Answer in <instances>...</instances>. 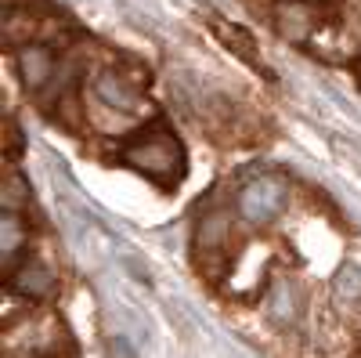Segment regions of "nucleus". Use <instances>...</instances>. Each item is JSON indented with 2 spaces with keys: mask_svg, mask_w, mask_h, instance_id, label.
Wrapping results in <instances>:
<instances>
[{
  "mask_svg": "<svg viewBox=\"0 0 361 358\" xmlns=\"http://www.w3.org/2000/svg\"><path fill=\"white\" fill-rule=\"evenodd\" d=\"M130 170L156 177L159 185H177L185 177V148L170 131H145L141 138H134L123 153H119Z\"/></svg>",
  "mask_w": 361,
  "mask_h": 358,
  "instance_id": "obj_1",
  "label": "nucleus"
},
{
  "mask_svg": "<svg viewBox=\"0 0 361 358\" xmlns=\"http://www.w3.org/2000/svg\"><path fill=\"white\" fill-rule=\"evenodd\" d=\"M286 199H289V189L282 177L264 174V177H253V181L243 185V192H238V214L250 225H271L282 214Z\"/></svg>",
  "mask_w": 361,
  "mask_h": 358,
  "instance_id": "obj_2",
  "label": "nucleus"
},
{
  "mask_svg": "<svg viewBox=\"0 0 361 358\" xmlns=\"http://www.w3.org/2000/svg\"><path fill=\"white\" fill-rule=\"evenodd\" d=\"M54 51L51 47H44V44H25V47H18V54H15V69H18V80L29 87V91H40V87H47L51 83V76H54Z\"/></svg>",
  "mask_w": 361,
  "mask_h": 358,
  "instance_id": "obj_3",
  "label": "nucleus"
},
{
  "mask_svg": "<svg viewBox=\"0 0 361 358\" xmlns=\"http://www.w3.org/2000/svg\"><path fill=\"white\" fill-rule=\"evenodd\" d=\"M94 98L112 105V109H119V112H137L141 109V91L116 69H102L94 76Z\"/></svg>",
  "mask_w": 361,
  "mask_h": 358,
  "instance_id": "obj_4",
  "label": "nucleus"
},
{
  "mask_svg": "<svg viewBox=\"0 0 361 358\" xmlns=\"http://www.w3.org/2000/svg\"><path fill=\"white\" fill-rule=\"evenodd\" d=\"M275 25H279L282 37L304 40L311 29H314V11L304 4V0H282L279 11H275Z\"/></svg>",
  "mask_w": 361,
  "mask_h": 358,
  "instance_id": "obj_5",
  "label": "nucleus"
},
{
  "mask_svg": "<svg viewBox=\"0 0 361 358\" xmlns=\"http://www.w3.org/2000/svg\"><path fill=\"white\" fill-rule=\"evenodd\" d=\"M11 290L22 293V297H47L54 290V275L51 268L40 264V261H25L18 272L11 275Z\"/></svg>",
  "mask_w": 361,
  "mask_h": 358,
  "instance_id": "obj_6",
  "label": "nucleus"
},
{
  "mask_svg": "<svg viewBox=\"0 0 361 358\" xmlns=\"http://www.w3.org/2000/svg\"><path fill=\"white\" fill-rule=\"evenodd\" d=\"M300 315V293L293 282H275L267 293V318L275 326H293Z\"/></svg>",
  "mask_w": 361,
  "mask_h": 358,
  "instance_id": "obj_7",
  "label": "nucleus"
},
{
  "mask_svg": "<svg viewBox=\"0 0 361 358\" xmlns=\"http://www.w3.org/2000/svg\"><path fill=\"white\" fill-rule=\"evenodd\" d=\"M217 33H221V40L243 58L246 66H253V69H264V62H260V51H257V44H253V37L246 33V29H238V25H228V22H221L217 25Z\"/></svg>",
  "mask_w": 361,
  "mask_h": 358,
  "instance_id": "obj_8",
  "label": "nucleus"
},
{
  "mask_svg": "<svg viewBox=\"0 0 361 358\" xmlns=\"http://www.w3.org/2000/svg\"><path fill=\"white\" fill-rule=\"evenodd\" d=\"M22 243H25V225L18 221L15 210H4V217H0V250H4V268L8 272H11V261H15Z\"/></svg>",
  "mask_w": 361,
  "mask_h": 358,
  "instance_id": "obj_9",
  "label": "nucleus"
},
{
  "mask_svg": "<svg viewBox=\"0 0 361 358\" xmlns=\"http://www.w3.org/2000/svg\"><path fill=\"white\" fill-rule=\"evenodd\" d=\"M25 199H29L25 181H22L15 170H8V174H4V189H0V203H4V210H22Z\"/></svg>",
  "mask_w": 361,
  "mask_h": 358,
  "instance_id": "obj_10",
  "label": "nucleus"
},
{
  "mask_svg": "<svg viewBox=\"0 0 361 358\" xmlns=\"http://www.w3.org/2000/svg\"><path fill=\"white\" fill-rule=\"evenodd\" d=\"M336 293L343 297V301H361V268L357 264H343L336 279H333Z\"/></svg>",
  "mask_w": 361,
  "mask_h": 358,
  "instance_id": "obj_11",
  "label": "nucleus"
},
{
  "mask_svg": "<svg viewBox=\"0 0 361 358\" xmlns=\"http://www.w3.org/2000/svg\"><path fill=\"white\" fill-rule=\"evenodd\" d=\"M199 246H217L221 239L228 235V217L224 214H206L202 221H199Z\"/></svg>",
  "mask_w": 361,
  "mask_h": 358,
  "instance_id": "obj_12",
  "label": "nucleus"
},
{
  "mask_svg": "<svg viewBox=\"0 0 361 358\" xmlns=\"http://www.w3.org/2000/svg\"><path fill=\"white\" fill-rule=\"evenodd\" d=\"M109 358H137V354H134V347L123 337H112L109 340Z\"/></svg>",
  "mask_w": 361,
  "mask_h": 358,
  "instance_id": "obj_13",
  "label": "nucleus"
}]
</instances>
